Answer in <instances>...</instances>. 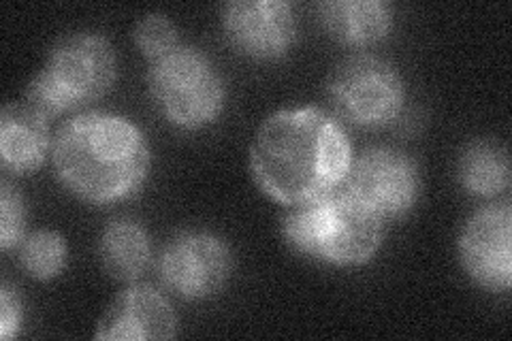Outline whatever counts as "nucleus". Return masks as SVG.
<instances>
[{
	"mask_svg": "<svg viewBox=\"0 0 512 341\" xmlns=\"http://www.w3.org/2000/svg\"><path fill=\"white\" fill-rule=\"evenodd\" d=\"M457 252L468 278L487 292H508L512 284V205L491 203L466 220Z\"/></svg>",
	"mask_w": 512,
	"mask_h": 341,
	"instance_id": "obj_9",
	"label": "nucleus"
},
{
	"mask_svg": "<svg viewBox=\"0 0 512 341\" xmlns=\"http://www.w3.org/2000/svg\"><path fill=\"white\" fill-rule=\"evenodd\" d=\"M24 320L22 299L15 288L5 282L0 286V339H11L20 333Z\"/></svg>",
	"mask_w": 512,
	"mask_h": 341,
	"instance_id": "obj_19",
	"label": "nucleus"
},
{
	"mask_svg": "<svg viewBox=\"0 0 512 341\" xmlns=\"http://www.w3.org/2000/svg\"><path fill=\"white\" fill-rule=\"evenodd\" d=\"M135 45L139 52L150 62L171 54L175 47H180L178 28L165 13H148L135 24L133 30Z\"/></svg>",
	"mask_w": 512,
	"mask_h": 341,
	"instance_id": "obj_17",
	"label": "nucleus"
},
{
	"mask_svg": "<svg viewBox=\"0 0 512 341\" xmlns=\"http://www.w3.org/2000/svg\"><path fill=\"white\" fill-rule=\"evenodd\" d=\"M320 24L348 47H370L389 37L393 9L384 0H327L318 5Z\"/></svg>",
	"mask_w": 512,
	"mask_h": 341,
	"instance_id": "obj_13",
	"label": "nucleus"
},
{
	"mask_svg": "<svg viewBox=\"0 0 512 341\" xmlns=\"http://www.w3.org/2000/svg\"><path fill=\"white\" fill-rule=\"evenodd\" d=\"M54 171L73 197L114 205L146 184L152 152L141 128L118 113L88 111L64 124L52 143Z\"/></svg>",
	"mask_w": 512,
	"mask_h": 341,
	"instance_id": "obj_2",
	"label": "nucleus"
},
{
	"mask_svg": "<svg viewBox=\"0 0 512 341\" xmlns=\"http://www.w3.org/2000/svg\"><path fill=\"white\" fill-rule=\"evenodd\" d=\"M459 182L480 199H495L510 188V156L502 143L480 139L459 158Z\"/></svg>",
	"mask_w": 512,
	"mask_h": 341,
	"instance_id": "obj_15",
	"label": "nucleus"
},
{
	"mask_svg": "<svg viewBox=\"0 0 512 341\" xmlns=\"http://www.w3.org/2000/svg\"><path fill=\"white\" fill-rule=\"evenodd\" d=\"M282 237L293 252L329 267H361L378 254L384 220L344 184L316 199L286 207Z\"/></svg>",
	"mask_w": 512,
	"mask_h": 341,
	"instance_id": "obj_3",
	"label": "nucleus"
},
{
	"mask_svg": "<svg viewBox=\"0 0 512 341\" xmlns=\"http://www.w3.org/2000/svg\"><path fill=\"white\" fill-rule=\"evenodd\" d=\"M352 158L338 118L318 107H293L271 113L259 126L248 165L259 190L288 207L340 188Z\"/></svg>",
	"mask_w": 512,
	"mask_h": 341,
	"instance_id": "obj_1",
	"label": "nucleus"
},
{
	"mask_svg": "<svg viewBox=\"0 0 512 341\" xmlns=\"http://www.w3.org/2000/svg\"><path fill=\"white\" fill-rule=\"evenodd\" d=\"M52 154L47 118L26 103H9L0 113V160L13 175H28L43 167Z\"/></svg>",
	"mask_w": 512,
	"mask_h": 341,
	"instance_id": "obj_12",
	"label": "nucleus"
},
{
	"mask_svg": "<svg viewBox=\"0 0 512 341\" xmlns=\"http://www.w3.org/2000/svg\"><path fill=\"white\" fill-rule=\"evenodd\" d=\"M178 335V316L158 290L135 284L107 305L94 339L103 341H163Z\"/></svg>",
	"mask_w": 512,
	"mask_h": 341,
	"instance_id": "obj_11",
	"label": "nucleus"
},
{
	"mask_svg": "<svg viewBox=\"0 0 512 341\" xmlns=\"http://www.w3.org/2000/svg\"><path fill=\"white\" fill-rule=\"evenodd\" d=\"M148 90L160 116L182 131L214 124L227 103V84L216 64L190 45L150 62Z\"/></svg>",
	"mask_w": 512,
	"mask_h": 341,
	"instance_id": "obj_5",
	"label": "nucleus"
},
{
	"mask_svg": "<svg viewBox=\"0 0 512 341\" xmlns=\"http://www.w3.org/2000/svg\"><path fill=\"white\" fill-rule=\"evenodd\" d=\"M344 186L380 220L404 218L421 199L419 167L393 148H370L352 158Z\"/></svg>",
	"mask_w": 512,
	"mask_h": 341,
	"instance_id": "obj_8",
	"label": "nucleus"
},
{
	"mask_svg": "<svg viewBox=\"0 0 512 341\" xmlns=\"http://www.w3.org/2000/svg\"><path fill=\"white\" fill-rule=\"evenodd\" d=\"M22 269L39 282H52L67 267V241L52 229H39L18 246Z\"/></svg>",
	"mask_w": 512,
	"mask_h": 341,
	"instance_id": "obj_16",
	"label": "nucleus"
},
{
	"mask_svg": "<svg viewBox=\"0 0 512 341\" xmlns=\"http://www.w3.org/2000/svg\"><path fill=\"white\" fill-rule=\"evenodd\" d=\"M222 28L237 54L274 62L293 50L299 18L286 0H231L222 7Z\"/></svg>",
	"mask_w": 512,
	"mask_h": 341,
	"instance_id": "obj_10",
	"label": "nucleus"
},
{
	"mask_svg": "<svg viewBox=\"0 0 512 341\" xmlns=\"http://www.w3.org/2000/svg\"><path fill=\"white\" fill-rule=\"evenodd\" d=\"M158 275L175 297L207 301L227 288L233 254L227 241L212 231L188 229L167 243L158 258Z\"/></svg>",
	"mask_w": 512,
	"mask_h": 341,
	"instance_id": "obj_7",
	"label": "nucleus"
},
{
	"mask_svg": "<svg viewBox=\"0 0 512 341\" xmlns=\"http://www.w3.org/2000/svg\"><path fill=\"white\" fill-rule=\"evenodd\" d=\"M26 237V205L22 194L3 180L0 188V248L5 252L18 248Z\"/></svg>",
	"mask_w": 512,
	"mask_h": 341,
	"instance_id": "obj_18",
	"label": "nucleus"
},
{
	"mask_svg": "<svg viewBox=\"0 0 512 341\" xmlns=\"http://www.w3.org/2000/svg\"><path fill=\"white\" fill-rule=\"evenodd\" d=\"M101 267L118 282H135L150 267V235L135 220L109 222L99 239Z\"/></svg>",
	"mask_w": 512,
	"mask_h": 341,
	"instance_id": "obj_14",
	"label": "nucleus"
},
{
	"mask_svg": "<svg viewBox=\"0 0 512 341\" xmlns=\"http://www.w3.org/2000/svg\"><path fill=\"white\" fill-rule=\"evenodd\" d=\"M327 94L335 118L361 128L393 124L406 103V86L389 60L374 54H352L333 69Z\"/></svg>",
	"mask_w": 512,
	"mask_h": 341,
	"instance_id": "obj_6",
	"label": "nucleus"
},
{
	"mask_svg": "<svg viewBox=\"0 0 512 341\" xmlns=\"http://www.w3.org/2000/svg\"><path fill=\"white\" fill-rule=\"evenodd\" d=\"M116 75L118 62L111 43L96 32H75L52 47L43 69L30 81L24 103L50 120L99 101L114 86Z\"/></svg>",
	"mask_w": 512,
	"mask_h": 341,
	"instance_id": "obj_4",
	"label": "nucleus"
}]
</instances>
